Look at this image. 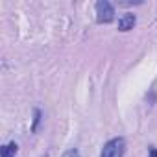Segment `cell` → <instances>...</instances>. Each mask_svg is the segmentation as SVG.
<instances>
[{
	"mask_svg": "<svg viewBox=\"0 0 157 157\" xmlns=\"http://www.w3.org/2000/svg\"><path fill=\"white\" fill-rule=\"evenodd\" d=\"M61 157H82V155H80V151H78L76 148H70V150H67Z\"/></svg>",
	"mask_w": 157,
	"mask_h": 157,
	"instance_id": "cell-5",
	"label": "cell"
},
{
	"mask_svg": "<svg viewBox=\"0 0 157 157\" xmlns=\"http://www.w3.org/2000/svg\"><path fill=\"white\" fill-rule=\"evenodd\" d=\"M115 19V8L107 0H100L96 2V21L100 24H107Z\"/></svg>",
	"mask_w": 157,
	"mask_h": 157,
	"instance_id": "cell-2",
	"label": "cell"
},
{
	"mask_svg": "<svg viewBox=\"0 0 157 157\" xmlns=\"http://www.w3.org/2000/svg\"><path fill=\"white\" fill-rule=\"evenodd\" d=\"M0 153H2V157H15V153H17V144L11 142V144H8V146H2Z\"/></svg>",
	"mask_w": 157,
	"mask_h": 157,
	"instance_id": "cell-4",
	"label": "cell"
},
{
	"mask_svg": "<svg viewBox=\"0 0 157 157\" xmlns=\"http://www.w3.org/2000/svg\"><path fill=\"white\" fill-rule=\"evenodd\" d=\"M39 118H41V111H39V109H35V118H33V128H32L33 131L37 129V124H39Z\"/></svg>",
	"mask_w": 157,
	"mask_h": 157,
	"instance_id": "cell-6",
	"label": "cell"
},
{
	"mask_svg": "<svg viewBox=\"0 0 157 157\" xmlns=\"http://www.w3.org/2000/svg\"><path fill=\"white\" fill-rule=\"evenodd\" d=\"M135 22H137L135 15H133V13H126V15H122V17L118 19V30H120V32H129V30H133Z\"/></svg>",
	"mask_w": 157,
	"mask_h": 157,
	"instance_id": "cell-3",
	"label": "cell"
},
{
	"mask_svg": "<svg viewBox=\"0 0 157 157\" xmlns=\"http://www.w3.org/2000/svg\"><path fill=\"white\" fill-rule=\"evenodd\" d=\"M124 148H126V140L122 137L111 139V140H107L104 144V150H102V155L100 157H122Z\"/></svg>",
	"mask_w": 157,
	"mask_h": 157,
	"instance_id": "cell-1",
	"label": "cell"
},
{
	"mask_svg": "<svg viewBox=\"0 0 157 157\" xmlns=\"http://www.w3.org/2000/svg\"><path fill=\"white\" fill-rule=\"evenodd\" d=\"M150 155H151V157H157V150H155V148H150Z\"/></svg>",
	"mask_w": 157,
	"mask_h": 157,
	"instance_id": "cell-7",
	"label": "cell"
},
{
	"mask_svg": "<svg viewBox=\"0 0 157 157\" xmlns=\"http://www.w3.org/2000/svg\"><path fill=\"white\" fill-rule=\"evenodd\" d=\"M44 157H46V155H44Z\"/></svg>",
	"mask_w": 157,
	"mask_h": 157,
	"instance_id": "cell-8",
	"label": "cell"
}]
</instances>
